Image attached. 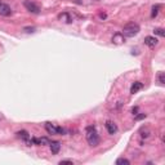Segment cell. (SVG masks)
<instances>
[{
	"label": "cell",
	"mask_w": 165,
	"mask_h": 165,
	"mask_svg": "<svg viewBox=\"0 0 165 165\" xmlns=\"http://www.w3.org/2000/svg\"><path fill=\"white\" fill-rule=\"evenodd\" d=\"M106 129L110 134H115L116 132H118V125H116L114 121L108 120V121H106Z\"/></svg>",
	"instance_id": "8"
},
{
	"label": "cell",
	"mask_w": 165,
	"mask_h": 165,
	"mask_svg": "<svg viewBox=\"0 0 165 165\" xmlns=\"http://www.w3.org/2000/svg\"><path fill=\"white\" fill-rule=\"evenodd\" d=\"M159 9H160V5H156V7H153V8H152V13H151V17L152 18H155L157 16V13H159Z\"/></svg>",
	"instance_id": "15"
},
{
	"label": "cell",
	"mask_w": 165,
	"mask_h": 165,
	"mask_svg": "<svg viewBox=\"0 0 165 165\" xmlns=\"http://www.w3.org/2000/svg\"><path fill=\"white\" fill-rule=\"evenodd\" d=\"M50 145V150H52V153H54V155H57L59 152V150H61V143L59 142H52Z\"/></svg>",
	"instance_id": "10"
},
{
	"label": "cell",
	"mask_w": 165,
	"mask_h": 165,
	"mask_svg": "<svg viewBox=\"0 0 165 165\" xmlns=\"http://www.w3.org/2000/svg\"><path fill=\"white\" fill-rule=\"evenodd\" d=\"M112 41L116 44H121L123 41H124V36H123V34H116V35L112 37Z\"/></svg>",
	"instance_id": "11"
},
{
	"label": "cell",
	"mask_w": 165,
	"mask_h": 165,
	"mask_svg": "<svg viewBox=\"0 0 165 165\" xmlns=\"http://www.w3.org/2000/svg\"><path fill=\"white\" fill-rule=\"evenodd\" d=\"M130 161L128 159H124V157H120V159L116 160V165H129Z\"/></svg>",
	"instance_id": "13"
},
{
	"label": "cell",
	"mask_w": 165,
	"mask_h": 165,
	"mask_svg": "<svg viewBox=\"0 0 165 165\" xmlns=\"http://www.w3.org/2000/svg\"><path fill=\"white\" fill-rule=\"evenodd\" d=\"M138 32H139V26L137 23H134V22H129L128 25L124 26L121 34L124 37H133V36H136Z\"/></svg>",
	"instance_id": "2"
},
{
	"label": "cell",
	"mask_w": 165,
	"mask_h": 165,
	"mask_svg": "<svg viewBox=\"0 0 165 165\" xmlns=\"http://www.w3.org/2000/svg\"><path fill=\"white\" fill-rule=\"evenodd\" d=\"M58 18H59L61 21L66 22V23H70V22H71V18H70V16H69L67 13H62V14H59Z\"/></svg>",
	"instance_id": "12"
},
{
	"label": "cell",
	"mask_w": 165,
	"mask_h": 165,
	"mask_svg": "<svg viewBox=\"0 0 165 165\" xmlns=\"http://www.w3.org/2000/svg\"><path fill=\"white\" fill-rule=\"evenodd\" d=\"M157 43H159V40L156 39L155 36H146L145 37V44L150 48H153L157 45Z\"/></svg>",
	"instance_id": "7"
},
{
	"label": "cell",
	"mask_w": 165,
	"mask_h": 165,
	"mask_svg": "<svg viewBox=\"0 0 165 165\" xmlns=\"http://www.w3.org/2000/svg\"><path fill=\"white\" fill-rule=\"evenodd\" d=\"M87 141H88V143L92 146V147H97V146L99 145V136H98V133H97V130L94 126H88L87 128Z\"/></svg>",
	"instance_id": "1"
},
{
	"label": "cell",
	"mask_w": 165,
	"mask_h": 165,
	"mask_svg": "<svg viewBox=\"0 0 165 165\" xmlns=\"http://www.w3.org/2000/svg\"><path fill=\"white\" fill-rule=\"evenodd\" d=\"M146 118V114H141V115H137L136 116V120H141V119H143Z\"/></svg>",
	"instance_id": "18"
},
{
	"label": "cell",
	"mask_w": 165,
	"mask_h": 165,
	"mask_svg": "<svg viewBox=\"0 0 165 165\" xmlns=\"http://www.w3.org/2000/svg\"><path fill=\"white\" fill-rule=\"evenodd\" d=\"M0 3H1V1H0Z\"/></svg>",
	"instance_id": "20"
},
{
	"label": "cell",
	"mask_w": 165,
	"mask_h": 165,
	"mask_svg": "<svg viewBox=\"0 0 165 165\" xmlns=\"http://www.w3.org/2000/svg\"><path fill=\"white\" fill-rule=\"evenodd\" d=\"M10 14H12V9L9 8V5L4 4V3H0V16L8 17Z\"/></svg>",
	"instance_id": "6"
},
{
	"label": "cell",
	"mask_w": 165,
	"mask_h": 165,
	"mask_svg": "<svg viewBox=\"0 0 165 165\" xmlns=\"http://www.w3.org/2000/svg\"><path fill=\"white\" fill-rule=\"evenodd\" d=\"M142 88H143V84H142L141 81H136V82H134V84L132 85V88H130V93H132V94H134V93L139 92Z\"/></svg>",
	"instance_id": "9"
},
{
	"label": "cell",
	"mask_w": 165,
	"mask_h": 165,
	"mask_svg": "<svg viewBox=\"0 0 165 165\" xmlns=\"http://www.w3.org/2000/svg\"><path fill=\"white\" fill-rule=\"evenodd\" d=\"M157 79H159V82L161 85L165 84V74L164 72H159V75H157Z\"/></svg>",
	"instance_id": "14"
},
{
	"label": "cell",
	"mask_w": 165,
	"mask_h": 165,
	"mask_svg": "<svg viewBox=\"0 0 165 165\" xmlns=\"http://www.w3.org/2000/svg\"><path fill=\"white\" fill-rule=\"evenodd\" d=\"M23 5H25V8L28 10V12H31L34 14H37V13H40V7L35 4V3H32V1H30V0H26V1L23 3Z\"/></svg>",
	"instance_id": "4"
},
{
	"label": "cell",
	"mask_w": 165,
	"mask_h": 165,
	"mask_svg": "<svg viewBox=\"0 0 165 165\" xmlns=\"http://www.w3.org/2000/svg\"><path fill=\"white\" fill-rule=\"evenodd\" d=\"M153 32H155L156 35L161 36V37H164V36H165V32H164V30H163V28H155V30H153Z\"/></svg>",
	"instance_id": "16"
},
{
	"label": "cell",
	"mask_w": 165,
	"mask_h": 165,
	"mask_svg": "<svg viewBox=\"0 0 165 165\" xmlns=\"http://www.w3.org/2000/svg\"><path fill=\"white\" fill-rule=\"evenodd\" d=\"M63 164H71V165H72V161H71V160H62V161H59V165H63Z\"/></svg>",
	"instance_id": "17"
},
{
	"label": "cell",
	"mask_w": 165,
	"mask_h": 165,
	"mask_svg": "<svg viewBox=\"0 0 165 165\" xmlns=\"http://www.w3.org/2000/svg\"><path fill=\"white\" fill-rule=\"evenodd\" d=\"M45 129L49 134H65L66 133V130L63 128L55 126L54 124H52V123H45Z\"/></svg>",
	"instance_id": "3"
},
{
	"label": "cell",
	"mask_w": 165,
	"mask_h": 165,
	"mask_svg": "<svg viewBox=\"0 0 165 165\" xmlns=\"http://www.w3.org/2000/svg\"><path fill=\"white\" fill-rule=\"evenodd\" d=\"M17 137L18 138H21L22 141H25V143L27 145V146H32V139H30V134L26 132V130H21V132H18L17 133Z\"/></svg>",
	"instance_id": "5"
},
{
	"label": "cell",
	"mask_w": 165,
	"mask_h": 165,
	"mask_svg": "<svg viewBox=\"0 0 165 165\" xmlns=\"http://www.w3.org/2000/svg\"><path fill=\"white\" fill-rule=\"evenodd\" d=\"M137 111H138V107H134V108H133V111H132V112H133V115H137Z\"/></svg>",
	"instance_id": "19"
}]
</instances>
